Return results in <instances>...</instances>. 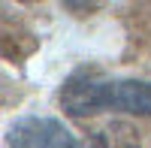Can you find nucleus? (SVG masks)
<instances>
[{
  "label": "nucleus",
  "mask_w": 151,
  "mask_h": 148,
  "mask_svg": "<svg viewBox=\"0 0 151 148\" xmlns=\"http://www.w3.org/2000/svg\"><path fill=\"white\" fill-rule=\"evenodd\" d=\"M58 100L67 115H88V112H100V109L151 115V82L109 79L97 67H79L64 79Z\"/></svg>",
  "instance_id": "1"
},
{
  "label": "nucleus",
  "mask_w": 151,
  "mask_h": 148,
  "mask_svg": "<svg viewBox=\"0 0 151 148\" xmlns=\"http://www.w3.org/2000/svg\"><path fill=\"white\" fill-rule=\"evenodd\" d=\"M6 142L9 148H88V142L76 139L64 121L48 115H24L12 121Z\"/></svg>",
  "instance_id": "2"
}]
</instances>
